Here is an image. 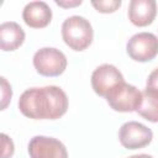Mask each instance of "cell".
Listing matches in <instances>:
<instances>
[{
    "label": "cell",
    "mask_w": 158,
    "mask_h": 158,
    "mask_svg": "<svg viewBox=\"0 0 158 158\" xmlns=\"http://www.w3.org/2000/svg\"><path fill=\"white\" fill-rule=\"evenodd\" d=\"M136 111L147 121L158 122V90L146 86L142 91V102Z\"/></svg>",
    "instance_id": "obj_12"
},
{
    "label": "cell",
    "mask_w": 158,
    "mask_h": 158,
    "mask_svg": "<svg viewBox=\"0 0 158 158\" xmlns=\"http://www.w3.org/2000/svg\"><path fill=\"white\" fill-rule=\"evenodd\" d=\"M11 96H12L11 85L7 83V80L4 77H1V110L6 109V106L11 101Z\"/></svg>",
    "instance_id": "obj_14"
},
{
    "label": "cell",
    "mask_w": 158,
    "mask_h": 158,
    "mask_svg": "<svg viewBox=\"0 0 158 158\" xmlns=\"http://www.w3.org/2000/svg\"><path fill=\"white\" fill-rule=\"evenodd\" d=\"M56 4L58 5V6H62V7H74V6H79L80 4H81V0H77V1H67V2H64V1H58V0H56Z\"/></svg>",
    "instance_id": "obj_17"
},
{
    "label": "cell",
    "mask_w": 158,
    "mask_h": 158,
    "mask_svg": "<svg viewBox=\"0 0 158 158\" xmlns=\"http://www.w3.org/2000/svg\"><path fill=\"white\" fill-rule=\"evenodd\" d=\"M153 132L146 125L137 121H128L118 130L120 143L127 149H139L152 142Z\"/></svg>",
    "instance_id": "obj_6"
},
{
    "label": "cell",
    "mask_w": 158,
    "mask_h": 158,
    "mask_svg": "<svg viewBox=\"0 0 158 158\" xmlns=\"http://www.w3.org/2000/svg\"><path fill=\"white\" fill-rule=\"evenodd\" d=\"M62 37L70 49L80 52L91 44L94 31L85 17L74 15L62 23Z\"/></svg>",
    "instance_id": "obj_2"
},
{
    "label": "cell",
    "mask_w": 158,
    "mask_h": 158,
    "mask_svg": "<svg viewBox=\"0 0 158 158\" xmlns=\"http://www.w3.org/2000/svg\"><path fill=\"white\" fill-rule=\"evenodd\" d=\"M91 5L101 14H111L118 10L121 6V0H93Z\"/></svg>",
    "instance_id": "obj_13"
},
{
    "label": "cell",
    "mask_w": 158,
    "mask_h": 158,
    "mask_svg": "<svg viewBox=\"0 0 158 158\" xmlns=\"http://www.w3.org/2000/svg\"><path fill=\"white\" fill-rule=\"evenodd\" d=\"M147 88H152V89L158 90V68H156V69L148 75V79H147Z\"/></svg>",
    "instance_id": "obj_16"
},
{
    "label": "cell",
    "mask_w": 158,
    "mask_h": 158,
    "mask_svg": "<svg viewBox=\"0 0 158 158\" xmlns=\"http://www.w3.org/2000/svg\"><path fill=\"white\" fill-rule=\"evenodd\" d=\"M31 158H68L65 146L57 138L47 136H35L28 143Z\"/></svg>",
    "instance_id": "obj_7"
},
{
    "label": "cell",
    "mask_w": 158,
    "mask_h": 158,
    "mask_svg": "<svg viewBox=\"0 0 158 158\" xmlns=\"http://www.w3.org/2000/svg\"><path fill=\"white\" fill-rule=\"evenodd\" d=\"M122 81H125L122 73L112 64H101L91 74V86L94 91L104 98H106L114 86Z\"/></svg>",
    "instance_id": "obj_8"
},
{
    "label": "cell",
    "mask_w": 158,
    "mask_h": 158,
    "mask_svg": "<svg viewBox=\"0 0 158 158\" xmlns=\"http://www.w3.org/2000/svg\"><path fill=\"white\" fill-rule=\"evenodd\" d=\"M128 158H153V157L149 156V154H146V153H141V154H133V156H130Z\"/></svg>",
    "instance_id": "obj_18"
},
{
    "label": "cell",
    "mask_w": 158,
    "mask_h": 158,
    "mask_svg": "<svg viewBox=\"0 0 158 158\" xmlns=\"http://www.w3.org/2000/svg\"><path fill=\"white\" fill-rule=\"evenodd\" d=\"M157 15V4L154 0H131L128 4V19L138 27L148 26Z\"/></svg>",
    "instance_id": "obj_10"
},
{
    "label": "cell",
    "mask_w": 158,
    "mask_h": 158,
    "mask_svg": "<svg viewBox=\"0 0 158 158\" xmlns=\"http://www.w3.org/2000/svg\"><path fill=\"white\" fill-rule=\"evenodd\" d=\"M68 96L56 85L30 88L19 99V110L33 120H57L68 110Z\"/></svg>",
    "instance_id": "obj_1"
},
{
    "label": "cell",
    "mask_w": 158,
    "mask_h": 158,
    "mask_svg": "<svg viewBox=\"0 0 158 158\" xmlns=\"http://www.w3.org/2000/svg\"><path fill=\"white\" fill-rule=\"evenodd\" d=\"M22 19L32 28H43L52 20V10L44 1H31L23 7Z\"/></svg>",
    "instance_id": "obj_9"
},
{
    "label": "cell",
    "mask_w": 158,
    "mask_h": 158,
    "mask_svg": "<svg viewBox=\"0 0 158 158\" xmlns=\"http://www.w3.org/2000/svg\"><path fill=\"white\" fill-rule=\"evenodd\" d=\"M127 54L136 62H148L158 54V37L151 32L133 35L126 44Z\"/></svg>",
    "instance_id": "obj_5"
},
{
    "label": "cell",
    "mask_w": 158,
    "mask_h": 158,
    "mask_svg": "<svg viewBox=\"0 0 158 158\" xmlns=\"http://www.w3.org/2000/svg\"><path fill=\"white\" fill-rule=\"evenodd\" d=\"M1 147H2V149H1V158H10L14 154V151H15L14 142L5 133H1Z\"/></svg>",
    "instance_id": "obj_15"
},
{
    "label": "cell",
    "mask_w": 158,
    "mask_h": 158,
    "mask_svg": "<svg viewBox=\"0 0 158 158\" xmlns=\"http://www.w3.org/2000/svg\"><path fill=\"white\" fill-rule=\"evenodd\" d=\"M110 107L120 112H132L138 109L142 102V93L131 84L125 81L114 86L106 95Z\"/></svg>",
    "instance_id": "obj_3"
},
{
    "label": "cell",
    "mask_w": 158,
    "mask_h": 158,
    "mask_svg": "<svg viewBox=\"0 0 158 158\" xmlns=\"http://www.w3.org/2000/svg\"><path fill=\"white\" fill-rule=\"evenodd\" d=\"M25 41V31L14 21H7L0 26V47L2 51H15Z\"/></svg>",
    "instance_id": "obj_11"
},
{
    "label": "cell",
    "mask_w": 158,
    "mask_h": 158,
    "mask_svg": "<svg viewBox=\"0 0 158 158\" xmlns=\"http://www.w3.org/2000/svg\"><path fill=\"white\" fill-rule=\"evenodd\" d=\"M65 54L53 47H43L33 56V67L44 77H58L67 68Z\"/></svg>",
    "instance_id": "obj_4"
}]
</instances>
